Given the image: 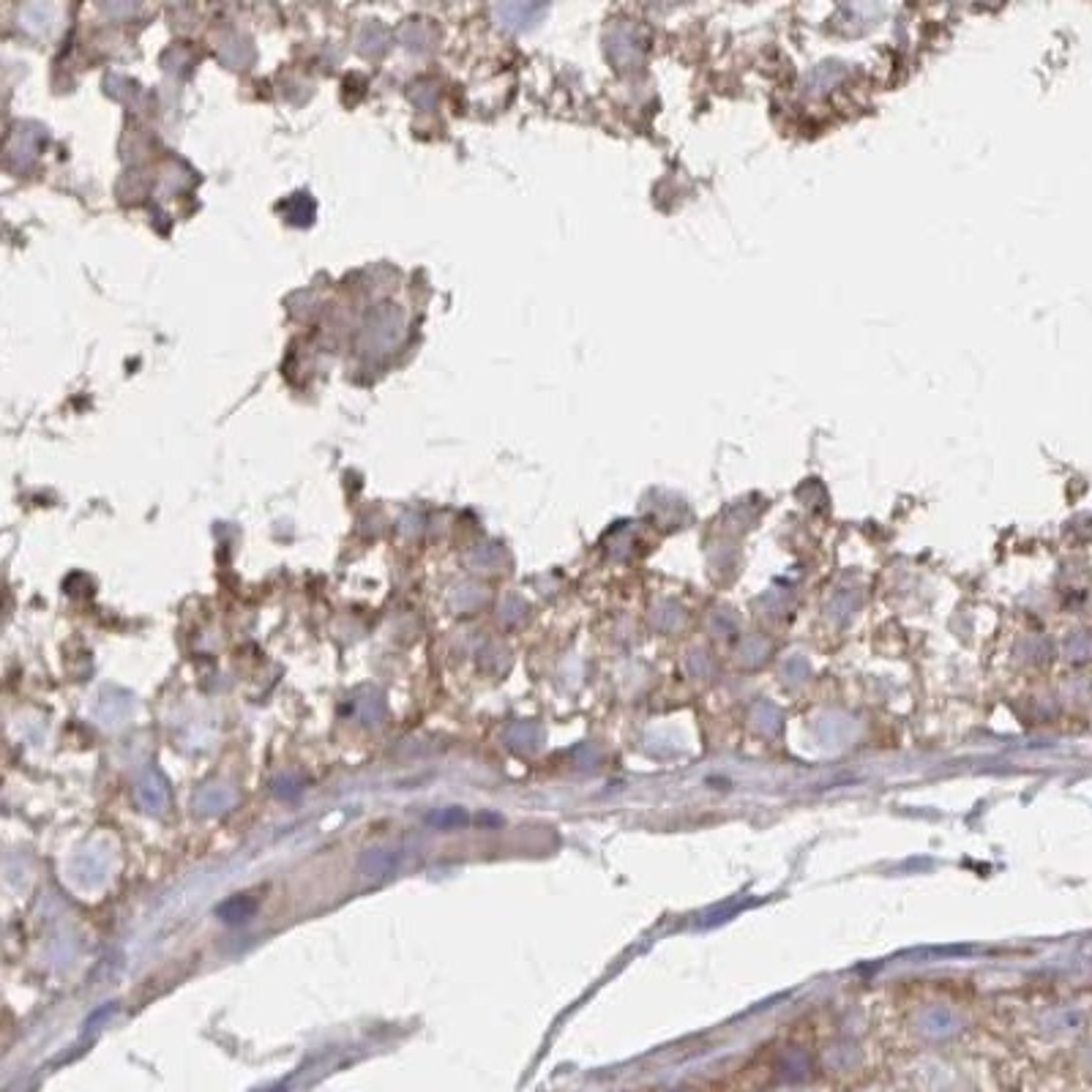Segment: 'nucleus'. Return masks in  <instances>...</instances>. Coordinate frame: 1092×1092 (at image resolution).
Listing matches in <instances>:
<instances>
[{"label": "nucleus", "instance_id": "3", "mask_svg": "<svg viewBox=\"0 0 1092 1092\" xmlns=\"http://www.w3.org/2000/svg\"><path fill=\"white\" fill-rule=\"evenodd\" d=\"M407 96H410V99H413V104H416V107H421V110H432L434 104H437V99H440L437 88H434V85H429V82H419V85H413Z\"/></svg>", "mask_w": 1092, "mask_h": 1092}, {"label": "nucleus", "instance_id": "2", "mask_svg": "<svg viewBox=\"0 0 1092 1092\" xmlns=\"http://www.w3.org/2000/svg\"><path fill=\"white\" fill-rule=\"evenodd\" d=\"M41 142H44V128L33 126V124H23V126L14 131L12 142H9V159H12V165H33V159L41 151Z\"/></svg>", "mask_w": 1092, "mask_h": 1092}, {"label": "nucleus", "instance_id": "1", "mask_svg": "<svg viewBox=\"0 0 1092 1092\" xmlns=\"http://www.w3.org/2000/svg\"><path fill=\"white\" fill-rule=\"evenodd\" d=\"M407 336V315L394 304L374 306L361 325L358 347L364 356L382 358L391 356L402 347Z\"/></svg>", "mask_w": 1092, "mask_h": 1092}]
</instances>
